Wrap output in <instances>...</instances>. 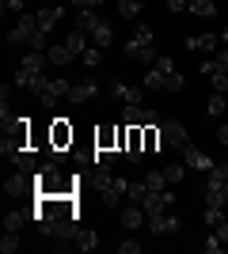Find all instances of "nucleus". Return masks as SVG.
<instances>
[{"label":"nucleus","mask_w":228,"mask_h":254,"mask_svg":"<svg viewBox=\"0 0 228 254\" xmlns=\"http://www.w3.org/2000/svg\"><path fill=\"white\" fill-rule=\"evenodd\" d=\"M126 61H160V53H156V46H152V27H137L133 31V38L126 42Z\"/></svg>","instance_id":"1"},{"label":"nucleus","mask_w":228,"mask_h":254,"mask_svg":"<svg viewBox=\"0 0 228 254\" xmlns=\"http://www.w3.org/2000/svg\"><path fill=\"white\" fill-rule=\"evenodd\" d=\"M34 34H38V15H31V11H23L19 15V23L8 31V42L11 46H19V42H31Z\"/></svg>","instance_id":"2"},{"label":"nucleus","mask_w":228,"mask_h":254,"mask_svg":"<svg viewBox=\"0 0 228 254\" xmlns=\"http://www.w3.org/2000/svg\"><path fill=\"white\" fill-rule=\"evenodd\" d=\"M149 228H152V235H179L183 232V220H179L175 212H152Z\"/></svg>","instance_id":"3"},{"label":"nucleus","mask_w":228,"mask_h":254,"mask_svg":"<svg viewBox=\"0 0 228 254\" xmlns=\"http://www.w3.org/2000/svg\"><path fill=\"white\" fill-rule=\"evenodd\" d=\"M175 205V193H167V190H149L141 197V209H145V216H152V212H163V209H171Z\"/></svg>","instance_id":"4"},{"label":"nucleus","mask_w":228,"mask_h":254,"mask_svg":"<svg viewBox=\"0 0 228 254\" xmlns=\"http://www.w3.org/2000/svg\"><path fill=\"white\" fill-rule=\"evenodd\" d=\"M160 133H163V140H167V148H175V152H183L186 144H190L183 122H160Z\"/></svg>","instance_id":"5"},{"label":"nucleus","mask_w":228,"mask_h":254,"mask_svg":"<svg viewBox=\"0 0 228 254\" xmlns=\"http://www.w3.org/2000/svg\"><path fill=\"white\" fill-rule=\"evenodd\" d=\"M126 126H160V114L149 106H126Z\"/></svg>","instance_id":"6"},{"label":"nucleus","mask_w":228,"mask_h":254,"mask_svg":"<svg viewBox=\"0 0 228 254\" xmlns=\"http://www.w3.org/2000/svg\"><path fill=\"white\" fill-rule=\"evenodd\" d=\"M126 186H130V179H114L107 190H99V201L107 205V209H118L122 197H126Z\"/></svg>","instance_id":"7"},{"label":"nucleus","mask_w":228,"mask_h":254,"mask_svg":"<svg viewBox=\"0 0 228 254\" xmlns=\"http://www.w3.org/2000/svg\"><path fill=\"white\" fill-rule=\"evenodd\" d=\"M110 95L118 99V103H126V106H141L145 91H141V87H130V84H122V80H114V84H110Z\"/></svg>","instance_id":"8"},{"label":"nucleus","mask_w":228,"mask_h":254,"mask_svg":"<svg viewBox=\"0 0 228 254\" xmlns=\"http://www.w3.org/2000/svg\"><path fill=\"white\" fill-rule=\"evenodd\" d=\"M103 23H107V19H103V15H99L95 8H80V15H76V27H80V31H87V34H91V31H99Z\"/></svg>","instance_id":"9"},{"label":"nucleus","mask_w":228,"mask_h":254,"mask_svg":"<svg viewBox=\"0 0 228 254\" xmlns=\"http://www.w3.org/2000/svg\"><path fill=\"white\" fill-rule=\"evenodd\" d=\"M183 156H186V163H190L194 171H213V167H217V163H213V159H209L206 152H198L194 144H186V148H183Z\"/></svg>","instance_id":"10"},{"label":"nucleus","mask_w":228,"mask_h":254,"mask_svg":"<svg viewBox=\"0 0 228 254\" xmlns=\"http://www.w3.org/2000/svg\"><path fill=\"white\" fill-rule=\"evenodd\" d=\"M99 87L91 84V80H84V84H73V91H69V103H87V99H95Z\"/></svg>","instance_id":"11"},{"label":"nucleus","mask_w":228,"mask_h":254,"mask_svg":"<svg viewBox=\"0 0 228 254\" xmlns=\"http://www.w3.org/2000/svg\"><path fill=\"white\" fill-rule=\"evenodd\" d=\"M217 34H194V38H186V50H198V53H209V50H217Z\"/></svg>","instance_id":"12"},{"label":"nucleus","mask_w":228,"mask_h":254,"mask_svg":"<svg viewBox=\"0 0 228 254\" xmlns=\"http://www.w3.org/2000/svg\"><path fill=\"white\" fill-rule=\"evenodd\" d=\"M149 220V216H145V209H137V205H126V209H122V224H126V228H141V224Z\"/></svg>","instance_id":"13"},{"label":"nucleus","mask_w":228,"mask_h":254,"mask_svg":"<svg viewBox=\"0 0 228 254\" xmlns=\"http://www.w3.org/2000/svg\"><path fill=\"white\" fill-rule=\"evenodd\" d=\"M46 61H50V57H46V53H27V57H23V61H19V68H23V72H34V76H38V72H42V64Z\"/></svg>","instance_id":"14"},{"label":"nucleus","mask_w":228,"mask_h":254,"mask_svg":"<svg viewBox=\"0 0 228 254\" xmlns=\"http://www.w3.org/2000/svg\"><path fill=\"white\" fill-rule=\"evenodd\" d=\"M27 216H31V212H23V209H8V212H4V232H19L23 224H27Z\"/></svg>","instance_id":"15"},{"label":"nucleus","mask_w":228,"mask_h":254,"mask_svg":"<svg viewBox=\"0 0 228 254\" xmlns=\"http://www.w3.org/2000/svg\"><path fill=\"white\" fill-rule=\"evenodd\" d=\"M46 57H50V64H69V61L76 57V53L69 50L65 42H61V46H50V50H46Z\"/></svg>","instance_id":"16"},{"label":"nucleus","mask_w":228,"mask_h":254,"mask_svg":"<svg viewBox=\"0 0 228 254\" xmlns=\"http://www.w3.org/2000/svg\"><path fill=\"white\" fill-rule=\"evenodd\" d=\"M61 15H65V11L54 8V4H50V8H42V11H38V31H50V27H54Z\"/></svg>","instance_id":"17"},{"label":"nucleus","mask_w":228,"mask_h":254,"mask_svg":"<svg viewBox=\"0 0 228 254\" xmlns=\"http://www.w3.org/2000/svg\"><path fill=\"white\" fill-rule=\"evenodd\" d=\"M84 34H87V31H80V27H73V31H69V38H65V46H69V50L76 53V57H80V53L87 50V42H84Z\"/></svg>","instance_id":"18"},{"label":"nucleus","mask_w":228,"mask_h":254,"mask_svg":"<svg viewBox=\"0 0 228 254\" xmlns=\"http://www.w3.org/2000/svg\"><path fill=\"white\" fill-rule=\"evenodd\" d=\"M4 190H8L11 197H15V193H23V190H27V171H15V175L4 182Z\"/></svg>","instance_id":"19"},{"label":"nucleus","mask_w":228,"mask_h":254,"mask_svg":"<svg viewBox=\"0 0 228 254\" xmlns=\"http://www.w3.org/2000/svg\"><path fill=\"white\" fill-rule=\"evenodd\" d=\"M167 87V76L160 72V68H152L149 76H145V91H163Z\"/></svg>","instance_id":"20"},{"label":"nucleus","mask_w":228,"mask_h":254,"mask_svg":"<svg viewBox=\"0 0 228 254\" xmlns=\"http://www.w3.org/2000/svg\"><path fill=\"white\" fill-rule=\"evenodd\" d=\"M76 247L80 251H95V232L91 228H76Z\"/></svg>","instance_id":"21"},{"label":"nucleus","mask_w":228,"mask_h":254,"mask_svg":"<svg viewBox=\"0 0 228 254\" xmlns=\"http://www.w3.org/2000/svg\"><path fill=\"white\" fill-rule=\"evenodd\" d=\"M190 11L202 15V19H209V15H217V4L213 0H190Z\"/></svg>","instance_id":"22"},{"label":"nucleus","mask_w":228,"mask_h":254,"mask_svg":"<svg viewBox=\"0 0 228 254\" xmlns=\"http://www.w3.org/2000/svg\"><path fill=\"white\" fill-rule=\"evenodd\" d=\"M91 38H95V46H103V50H107V46L114 42V31H110V23H103L99 31H91Z\"/></svg>","instance_id":"23"},{"label":"nucleus","mask_w":228,"mask_h":254,"mask_svg":"<svg viewBox=\"0 0 228 254\" xmlns=\"http://www.w3.org/2000/svg\"><path fill=\"white\" fill-rule=\"evenodd\" d=\"M118 11L126 19H137V15H141V0H118Z\"/></svg>","instance_id":"24"},{"label":"nucleus","mask_w":228,"mask_h":254,"mask_svg":"<svg viewBox=\"0 0 228 254\" xmlns=\"http://www.w3.org/2000/svg\"><path fill=\"white\" fill-rule=\"evenodd\" d=\"M0 251H4V254H15V251H19V232H4V239H0Z\"/></svg>","instance_id":"25"},{"label":"nucleus","mask_w":228,"mask_h":254,"mask_svg":"<svg viewBox=\"0 0 228 254\" xmlns=\"http://www.w3.org/2000/svg\"><path fill=\"white\" fill-rule=\"evenodd\" d=\"M80 57H84L87 68H99V61H103V46H91V50H84Z\"/></svg>","instance_id":"26"},{"label":"nucleus","mask_w":228,"mask_h":254,"mask_svg":"<svg viewBox=\"0 0 228 254\" xmlns=\"http://www.w3.org/2000/svg\"><path fill=\"white\" fill-rule=\"evenodd\" d=\"M163 182H167L163 171H149V175H145V186H149V190H163Z\"/></svg>","instance_id":"27"},{"label":"nucleus","mask_w":228,"mask_h":254,"mask_svg":"<svg viewBox=\"0 0 228 254\" xmlns=\"http://www.w3.org/2000/svg\"><path fill=\"white\" fill-rule=\"evenodd\" d=\"M163 175H167V182H183L186 179V167H183V163H167Z\"/></svg>","instance_id":"28"},{"label":"nucleus","mask_w":228,"mask_h":254,"mask_svg":"<svg viewBox=\"0 0 228 254\" xmlns=\"http://www.w3.org/2000/svg\"><path fill=\"white\" fill-rule=\"evenodd\" d=\"M206 110H209V118H221V114H225V95H221V91H217V95H209Z\"/></svg>","instance_id":"29"},{"label":"nucleus","mask_w":228,"mask_h":254,"mask_svg":"<svg viewBox=\"0 0 228 254\" xmlns=\"http://www.w3.org/2000/svg\"><path fill=\"white\" fill-rule=\"evenodd\" d=\"M163 76H167V87H163V91H183V87H186L183 72H163Z\"/></svg>","instance_id":"30"},{"label":"nucleus","mask_w":228,"mask_h":254,"mask_svg":"<svg viewBox=\"0 0 228 254\" xmlns=\"http://www.w3.org/2000/svg\"><path fill=\"white\" fill-rule=\"evenodd\" d=\"M126 193H130V201H141L145 193H149V186H145V179H141V182H130V186H126Z\"/></svg>","instance_id":"31"},{"label":"nucleus","mask_w":228,"mask_h":254,"mask_svg":"<svg viewBox=\"0 0 228 254\" xmlns=\"http://www.w3.org/2000/svg\"><path fill=\"white\" fill-rule=\"evenodd\" d=\"M209 80H213V91H221V95L228 91V72H221V68H217V72H209Z\"/></svg>","instance_id":"32"},{"label":"nucleus","mask_w":228,"mask_h":254,"mask_svg":"<svg viewBox=\"0 0 228 254\" xmlns=\"http://www.w3.org/2000/svg\"><path fill=\"white\" fill-rule=\"evenodd\" d=\"M50 84H54V80H46V76L38 72V76H34V84H31V91H34V95H38V99H42L46 91H50Z\"/></svg>","instance_id":"33"},{"label":"nucleus","mask_w":228,"mask_h":254,"mask_svg":"<svg viewBox=\"0 0 228 254\" xmlns=\"http://www.w3.org/2000/svg\"><path fill=\"white\" fill-rule=\"evenodd\" d=\"M34 84V72H23V68H19V72H15V87H31Z\"/></svg>","instance_id":"34"},{"label":"nucleus","mask_w":228,"mask_h":254,"mask_svg":"<svg viewBox=\"0 0 228 254\" xmlns=\"http://www.w3.org/2000/svg\"><path fill=\"white\" fill-rule=\"evenodd\" d=\"M217 220H225V212H221V209H209V205H206V224L213 228Z\"/></svg>","instance_id":"35"},{"label":"nucleus","mask_w":228,"mask_h":254,"mask_svg":"<svg viewBox=\"0 0 228 254\" xmlns=\"http://www.w3.org/2000/svg\"><path fill=\"white\" fill-rule=\"evenodd\" d=\"M217 251H221V235L213 232V235H209V239H206V254H217Z\"/></svg>","instance_id":"36"},{"label":"nucleus","mask_w":228,"mask_h":254,"mask_svg":"<svg viewBox=\"0 0 228 254\" xmlns=\"http://www.w3.org/2000/svg\"><path fill=\"white\" fill-rule=\"evenodd\" d=\"M118 251L122 254H137V251H141V243H137V239H126V243H118Z\"/></svg>","instance_id":"37"},{"label":"nucleus","mask_w":228,"mask_h":254,"mask_svg":"<svg viewBox=\"0 0 228 254\" xmlns=\"http://www.w3.org/2000/svg\"><path fill=\"white\" fill-rule=\"evenodd\" d=\"M69 4H76V8H103L107 0H69Z\"/></svg>","instance_id":"38"},{"label":"nucleus","mask_w":228,"mask_h":254,"mask_svg":"<svg viewBox=\"0 0 228 254\" xmlns=\"http://www.w3.org/2000/svg\"><path fill=\"white\" fill-rule=\"evenodd\" d=\"M156 68H160V72H175V61H171V57H160V61H156Z\"/></svg>","instance_id":"39"},{"label":"nucleus","mask_w":228,"mask_h":254,"mask_svg":"<svg viewBox=\"0 0 228 254\" xmlns=\"http://www.w3.org/2000/svg\"><path fill=\"white\" fill-rule=\"evenodd\" d=\"M213 228H217V235H221V243H228V220H217V224H213Z\"/></svg>","instance_id":"40"},{"label":"nucleus","mask_w":228,"mask_h":254,"mask_svg":"<svg viewBox=\"0 0 228 254\" xmlns=\"http://www.w3.org/2000/svg\"><path fill=\"white\" fill-rule=\"evenodd\" d=\"M167 8H171V11H186V8H190V0H167Z\"/></svg>","instance_id":"41"},{"label":"nucleus","mask_w":228,"mask_h":254,"mask_svg":"<svg viewBox=\"0 0 228 254\" xmlns=\"http://www.w3.org/2000/svg\"><path fill=\"white\" fill-rule=\"evenodd\" d=\"M217 140L225 144V152H228V122H225V126H217Z\"/></svg>","instance_id":"42"},{"label":"nucleus","mask_w":228,"mask_h":254,"mask_svg":"<svg viewBox=\"0 0 228 254\" xmlns=\"http://www.w3.org/2000/svg\"><path fill=\"white\" fill-rule=\"evenodd\" d=\"M213 61H217L221 72H228V50H221V57H213Z\"/></svg>","instance_id":"43"},{"label":"nucleus","mask_w":228,"mask_h":254,"mask_svg":"<svg viewBox=\"0 0 228 254\" xmlns=\"http://www.w3.org/2000/svg\"><path fill=\"white\" fill-rule=\"evenodd\" d=\"M8 8L11 11H23V0H4V11H8Z\"/></svg>","instance_id":"44"},{"label":"nucleus","mask_w":228,"mask_h":254,"mask_svg":"<svg viewBox=\"0 0 228 254\" xmlns=\"http://www.w3.org/2000/svg\"><path fill=\"white\" fill-rule=\"evenodd\" d=\"M217 171H221V175L228 179V159H225V163H217Z\"/></svg>","instance_id":"45"},{"label":"nucleus","mask_w":228,"mask_h":254,"mask_svg":"<svg viewBox=\"0 0 228 254\" xmlns=\"http://www.w3.org/2000/svg\"><path fill=\"white\" fill-rule=\"evenodd\" d=\"M221 38H225V42H228V27H225V31H221Z\"/></svg>","instance_id":"46"}]
</instances>
